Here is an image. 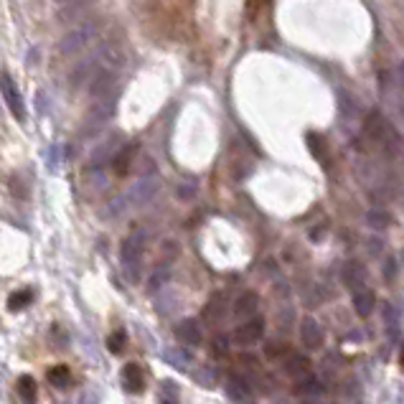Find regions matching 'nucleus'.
Returning <instances> with one entry per match:
<instances>
[{"label": "nucleus", "mask_w": 404, "mask_h": 404, "mask_svg": "<svg viewBox=\"0 0 404 404\" xmlns=\"http://www.w3.org/2000/svg\"><path fill=\"white\" fill-rule=\"evenodd\" d=\"M87 13H89V6H87V3H59V6H56V18L62 23L82 21V18H87Z\"/></svg>", "instance_id": "obj_14"}, {"label": "nucleus", "mask_w": 404, "mask_h": 404, "mask_svg": "<svg viewBox=\"0 0 404 404\" xmlns=\"http://www.w3.org/2000/svg\"><path fill=\"white\" fill-rule=\"evenodd\" d=\"M374 308H377V298H374L371 290H359V293H354V310L359 318H369V315L374 313Z\"/></svg>", "instance_id": "obj_16"}, {"label": "nucleus", "mask_w": 404, "mask_h": 404, "mask_svg": "<svg viewBox=\"0 0 404 404\" xmlns=\"http://www.w3.org/2000/svg\"><path fill=\"white\" fill-rule=\"evenodd\" d=\"M211 354H214L216 359L229 356V338H226V336H216L214 341H211Z\"/></svg>", "instance_id": "obj_33"}, {"label": "nucleus", "mask_w": 404, "mask_h": 404, "mask_svg": "<svg viewBox=\"0 0 404 404\" xmlns=\"http://www.w3.org/2000/svg\"><path fill=\"white\" fill-rule=\"evenodd\" d=\"M285 371L290 377H295V382H300V379L310 377V374H308V371H310V361H308L305 356H293V359L285 363Z\"/></svg>", "instance_id": "obj_27"}, {"label": "nucleus", "mask_w": 404, "mask_h": 404, "mask_svg": "<svg viewBox=\"0 0 404 404\" xmlns=\"http://www.w3.org/2000/svg\"><path fill=\"white\" fill-rule=\"evenodd\" d=\"M341 280H343V285L351 287L354 293H359V290H363L361 285L366 282V267H363L359 259H349L341 270Z\"/></svg>", "instance_id": "obj_12"}, {"label": "nucleus", "mask_w": 404, "mask_h": 404, "mask_svg": "<svg viewBox=\"0 0 404 404\" xmlns=\"http://www.w3.org/2000/svg\"><path fill=\"white\" fill-rule=\"evenodd\" d=\"M224 315H226V303H224L222 293H216L214 298L209 300V305L203 308V318L209 323H219L224 321Z\"/></svg>", "instance_id": "obj_22"}, {"label": "nucleus", "mask_w": 404, "mask_h": 404, "mask_svg": "<svg viewBox=\"0 0 404 404\" xmlns=\"http://www.w3.org/2000/svg\"><path fill=\"white\" fill-rule=\"evenodd\" d=\"M239 404H254V402H252V399H247V402H239Z\"/></svg>", "instance_id": "obj_40"}, {"label": "nucleus", "mask_w": 404, "mask_h": 404, "mask_svg": "<svg viewBox=\"0 0 404 404\" xmlns=\"http://www.w3.org/2000/svg\"><path fill=\"white\" fill-rule=\"evenodd\" d=\"M366 222H369L371 229L384 231V229H389V226H391V216L387 214L384 209H371L369 214H366Z\"/></svg>", "instance_id": "obj_28"}, {"label": "nucleus", "mask_w": 404, "mask_h": 404, "mask_svg": "<svg viewBox=\"0 0 404 404\" xmlns=\"http://www.w3.org/2000/svg\"><path fill=\"white\" fill-rule=\"evenodd\" d=\"M277 323H280V331H282V333H287V331H290V323H293V310H290V308H285V310H282V313L277 315Z\"/></svg>", "instance_id": "obj_35"}, {"label": "nucleus", "mask_w": 404, "mask_h": 404, "mask_svg": "<svg viewBox=\"0 0 404 404\" xmlns=\"http://www.w3.org/2000/svg\"><path fill=\"white\" fill-rule=\"evenodd\" d=\"M267 359H280V356H285L287 354V343H267V349H265Z\"/></svg>", "instance_id": "obj_34"}, {"label": "nucleus", "mask_w": 404, "mask_h": 404, "mask_svg": "<svg viewBox=\"0 0 404 404\" xmlns=\"http://www.w3.org/2000/svg\"><path fill=\"white\" fill-rule=\"evenodd\" d=\"M0 94H3V102H6V107L10 110V115H13L18 122H26V99H23L18 84H15V79L10 77L8 71L0 74Z\"/></svg>", "instance_id": "obj_5"}, {"label": "nucleus", "mask_w": 404, "mask_h": 404, "mask_svg": "<svg viewBox=\"0 0 404 404\" xmlns=\"http://www.w3.org/2000/svg\"><path fill=\"white\" fill-rule=\"evenodd\" d=\"M397 84H399V89L404 92V62L397 66Z\"/></svg>", "instance_id": "obj_38"}, {"label": "nucleus", "mask_w": 404, "mask_h": 404, "mask_svg": "<svg viewBox=\"0 0 404 404\" xmlns=\"http://www.w3.org/2000/svg\"><path fill=\"white\" fill-rule=\"evenodd\" d=\"M115 105H117V94H112V97H105L94 102L92 110L87 112V117H84V125L79 130L82 138H92V135H97L102 127L107 125V120L112 117V112H115Z\"/></svg>", "instance_id": "obj_3"}, {"label": "nucleus", "mask_w": 404, "mask_h": 404, "mask_svg": "<svg viewBox=\"0 0 404 404\" xmlns=\"http://www.w3.org/2000/svg\"><path fill=\"white\" fill-rule=\"evenodd\" d=\"M382 313H384V323H387V331L394 336V331H397V326H399V310L391 305V303H384Z\"/></svg>", "instance_id": "obj_31"}, {"label": "nucleus", "mask_w": 404, "mask_h": 404, "mask_svg": "<svg viewBox=\"0 0 404 404\" xmlns=\"http://www.w3.org/2000/svg\"><path fill=\"white\" fill-rule=\"evenodd\" d=\"M122 387L127 394H143L145 391V371L140 363H125L122 366Z\"/></svg>", "instance_id": "obj_10"}, {"label": "nucleus", "mask_w": 404, "mask_h": 404, "mask_svg": "<svg viewBox=\"0 0 404 404\" xmlns=\"http://www.w3.org/2000/svg\"><path fill=\"white\" fill-rule=\"evenodd\" d=\"M115 87H117V71L107 69V66H99V69L92 74L89 84H87L92 102H99V99L117 94V92H115Z\"/></svg>", "instance_id": "obj_6"}, {"label": "nucleus", "mask_w": 404, "mask_h": 404, "mask_svg": "<svg viewBox=\"0 0 404 404\" xmlns=\"http://www.w3.org/2000/svg\"><path fill=\"white\" fill-rule=\"evenodd\" d=\"M295 394H305V397H321L326 394V384L318 377H305L295 382Z\"/></svg>", "instance_id": "obj_20"}, {"label": "nucleus", "mask_w": 404, "mask_h": 404, "mask_svg": "<svg viewBox=\"0 0 404 404\" xmlns=\"http://www.w3.org/2000/svg\"><path fill=\"white\" fill-rule=\"evenodd\" d=\"M399 363H402V369H404V343H402V351H399Z\"/></svg>", "instance_id": "obj_39"}, {"label": "nucleus", "mask_w": 404, "mask_h": 404, "mask_svg": "<svg viewBox=\"0 0 404 404\" xmlns=\"http://www.w3.org/2000/svg\"><path fill=\"white\" fill-rule=\"evenodd\" d=\"M145 244H147L145 231H133V234L122 242L120 259H122V270H125V277L130 280V282H140V280H143V257H145Z\"/></svg>", "instance_id": "obj_2"}, {"label": "nucleus", "mask_w": 404, "mask_h": 404, "mask_svg": "<svg viewBox=\"0 0 404 404\" xmlns=\"http://www.w3.org/2000/svg\"><path fill=\"white\" fill-rule=\"evenodd\" d=\"M262 336H265V321L262 318H252V321H244L234 328V333H231V341L247 349V346H254L257 341H262Z\"/></svg>", "instance_id": "obj_7"}, {"label": "nucleus", "mask_w": 404, "mask_h": 404, "mask_svg": "<svg viewBox=\"0 0 404 404\" xmlns=\"http://www.w3.org/2000/svg\"><path fill=\"white\" fill-rule=\"evenodd\" d=\"M397 265H399V262L394 257L387 259V265H384V277H387V280L394 277V270H397Z\"/></svg>", "instance_id": "obj_36"}, {"label": "nucleus", "mask_w": 404, "mask_h": 404, "mask_svg": "<svg viewBox=\"0 0 404 404\" xmlns=\"http://www.w3.org/2000/svg\"><path fill=\"white\" fill-rule=\"evenodd\" d=\"M173 333L175 338H178V343H186L191 349H199L203 343V328L196 318H183V321H178L173 328Z\"/></svg>", "instance_id": "obj_8"}, {"label": "nucleus", "mask_w": 404, "mask_h": 404, "mask_svg": "<svg viewBox=\"0 0 404 404\" xmlns=\"http://www.w3.org/2000/svg\"><path fill=\"white\" fill-rule=\"evenodd\" d=\"M120 147H122V135H112L110 140H105L102 145L92 153V158H89V168L92 171H97V168H102L107 161H112L115 155L120 153Z\"/></svg>", "instance_id": "obj_9"}, {"label": "nucleus", "mask_w": 404, "mask_h": 404, "mask_svg": "<svg viewBox=\"0 0 404 404\" xmlns=\"http://www.w3.org/2000/svg\"><path fill=\"white\" fill-rule=\"evenodd\" d=\"M127 346V333L122 331V328H117V331H112L110 338H107V349L112 351V354H122Z\"/></svg>", "instance_id": "obj_30"}, {"label": "nucleus", "mask_w": 404, "mask_h": 404, "mask_svg": "<svg viewBox=\"0 0 404 404\" xmlns=\"http://www.w3.org/2000/svg\"><path fill=\"white\" fill-rule=\"evenodd\" d=\"M97 34H99V23L97 21H87V23H82L79 28H74V31H69V34L64 36L62 41H59V46H56V51H59L62 56H74V54H79V51H82Z\"/></svg>", "instance_id": "obj_4"}, {"label": "nucleus", "mask_w": 404, "mask_h": 404, "mask_svg": "<svg viewBox=\"0 0 404 404\" xmlns=\"http://www.w3.org/2000/svg\"><path fill=\"white\" fill-rule=\"evenodd\" d=\"M163 361L171 363L173 369H189L194 363V354L189 349H183V346H171V349L163 351Z\"/></svg>", "instance_id": "obj_15"}, {"label": "nucleus", "mask_w": 404, "mask_h": 404, "mask_svg": "<svg viewBox=\"0 0 404 404\" xmlns=\"http://www.w3.org/2000/svg\"><path fill=\"white\" fill-rule=\"evenodd\" d=\"M194 379H196V384H201V387L211 389V387H216V369L209 366V363H203V366H199V369L194 371Z\"/></svg>", "instance_id": "obj_29"}, {"label": "nucleus", "mask_w": 404, "mask_h": 404, "mask_svg": "<svg viewBox=\"0 0 404 404\" xmlns=\"http://www.w3.org/2000/svg\"><path fill=\"white\" fill-rule=\"evenodd\" d=\"M305 143H308V150L313 155L315 161H321L323 166H328V145H326V138L318 133H308L305 135Z\"/></svg>", "instance_id": "obj_18"}, {"label": "nucleus", "mask_w": 404, "mask_h": 404, "mask_svg": "<svg viewBox=\"0 0 404 404\" xmlns=\"http://www.w3.org/2000/svg\"><path fill=\"white\" fill-rule=\"evenodd\" d=\"M168 280H171V265H158L153 272H150V277H147V293L150 295L158 293Z\"/></svg>", "instance_id": "obj_26"}, {"label": "nucleus", "mask_w": 404, "mask_h": 404, "mask_svg": "<svg viewBox=\"0 0 404 404\" xmlns=\"http://www.w3.org/2000/svg\"><path fill=\"white\" fill-rule=\"evenodd\" d=\"M161 191V181H158V175L150 173V175H140L138 181L125 191V194L115 196L112 201H107V206L102 209V216L107 219H122L125 214H130L133 209H140V206H145L147 201H153L155 194Z\"/></svg>", "instance_id": "obj_1"}, {"label": "nucleus", "mask_w": 404, "mask_h": 404, "mask_svg": "<svg viewBox=\"0 0 404 404\" xmlns=\"http://www.w3.org/2000/svg\"><path fill=\"white\" fill-rule=\"evenodd\" d=\"M300 341H303L305 349H321L323 346V328L310 315L303 318V323H300Z\"/></svg>", "instance_id": "obj_11"}, {"label": "nucleus", "mask_w": 404, "mask_h": 404, "mask_svg": "<svg viewBox=\"0 0 404 404\" xmlns=\"http://www.w3.org/2000/svg\"><path fill=\"white\" fill-rule=\"evenodd\" d=\"M226 397L234 404L247 402V399H250V384L244 382L242 377H229L226 379Z\"/></svg>", "instance_id": "obj_17"}, {"label": "nucleus", "mask_w": 404, "mask_h": 404, "mask_svg": "<svg viewBox=\"0 0 404 404\" xmlns=\"http://www.w3.org/2000/svg\"><path fill=\"white\" fill-rule=\"evenodd\" d=\"M257 310H259V295L252 293V290H250V293L239 295L237 303H234V308H231L234 318H239V321H252Z\"/></svg>", "instance_id": "obj_13"}, {"label": "nucleus", "mask_w": 404, "mask_h": 404, "mask_svg": "<svg viewBox=\"0 0 404 404\" xmlns=\"http://www.w3.org/2000/svg\"><path fill=\"white\" fill-rule=\"evenodd\" d=\"M158 404H181V389L173 379H163L158 387Z\"/></svg>", "instance_id": "obj_19"}, {"label": "nucleus", "mask_w": 404, "mask_h": 404, "mask_svg": "<svg viewBox=\"0 0 404 404\" xmlns=\"http://www.w3.org/2000/svg\"><path fill=\"white\" fill-rule=\"evenodd\" d=\"M135 150L138 145H130V147H122L115 158H112V171L117 175H127V171L133 168V158H135Z\"/></svg>", "instance_id": "obj_21"}, {"label": "nucleus", "mask_w": 404, "mask_h": 404, "mask_svg": "<svg viewBox=\"0 0 404 404\" xmlns=\"http://www.w3.org/2000/svg\"><path fill=\"white\" fill-rule=\"evenodd\" d=\"M18 397H21L23 404H36L38 402V387H36L34 377H21L18 379Z\"/></svg>", "instance_id": "obj_24"}, {"label": "nucleus", "mask_w": 404, "mask_h": 404, "mask_svg": "<svg viewBox=\"0 0 404 404\" xmlns=\"http://www.w3.org/2000/svg\"><path fill=\"white\" fill-rule=\"evenodd\" d=\"M59 163H62V147L56 145V143H51L49 150H46V168H49L51 173H56V171H59Z\"/></svg>", "instance_id": "obj_32"}, {"label": "nucleus", "mask_w": 404, "mask_h": 404, "mask_svg": "<svg viewBox=\"0 0 404 404\" xmlns=\"http://www.w3.org/2000/svg\"><path fill=\"white\" fill-rule=\"evenodd\" d=\"M31 303H34V293L26 290V287L13 290V293L8 295V310H10V313H21V310H26Z\"/></svg>", "instance_id": "obj_23"}, {"label": "nucleus", "mask_w": 404, "mask_h": 404, "mask_svg": "<svg viewBox=\"0 0 404 404\" xmlns=\"http://www.w3.org/2000/svg\"><path fill=\"white\" fill-rule=\"evenodd\" d=\"M382 250H384L382 239H369V252H371V254H379Z\"/></svg>", "instance_id": "obj_37"}, {"label": "nucleus", "mask_w": 404, "mask_h": 404, "mask_svg": "<svg viewBox=\"0 0 404 404\" xmlns=\"http://www.w3.org/2000/svg\"><path fill=\"white\" fill-rule=\"evenodd\" d=\"M49 384L54 389H69L71 387V371L59 363V366H51L49 369Z\"/></svg>", "instance_id": "obj_25"}]
</instances>
